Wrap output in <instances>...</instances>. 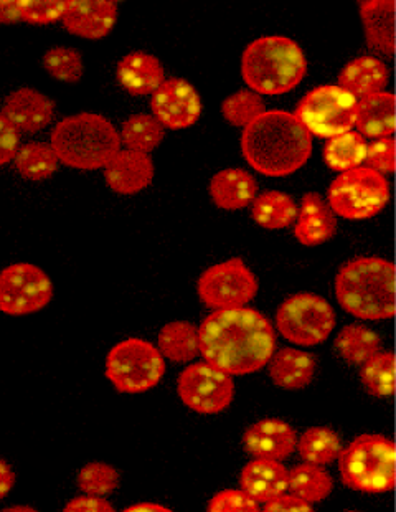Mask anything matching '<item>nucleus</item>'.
<instances>
[{"label":"nucleus","instance_id":"c85d7f7f","mask_svg":"<svg viewBox=\"0 0 396 512\" xmlns=\"http://www.w3.org/2000/svg\"><path fill=\"white\" fill-rule=\"evenodd\" d=\"M334 491V479L324 466L301 463L289 470L288 493L309 504L322 503Z\"/></svg>","mask_w":396,"mask_h":512},{"label":"nucleus","instance_id":"72a5a7b5","mask_svg":"<svg viewBox=\"0 0 396 512\" xmlns=\"http://www.w3.org/2000/svg\"><path fill=\"white\" fill-rule=\"evenodd\" d=\"M15 169L27 181H45L58 169V157L47 143H27L14 157Z\"/></svg>","mask_w":396,"mask_h":512},{"label":"nucleus","instance_id":"f257e3e1","mask_svg":"<svg viewBox=\"0 0 396 512\" xmlns=\"http://www.w3.org/2000/svg\"><path fill=\"white\" fill-rule=\"evenodd\" d=\"M198 347L203 361L231 377L255 374L276 352V329L256 309L213 311L198 328Z\"/></svg>","mask_w":396,"mask_h":512},{"label":"nucleus","instance_id":"2eb2a0df","mask_svg":"<svg viewBox=\"0 0 396 512\" xmlns=\"http://www.w3.org/2000/svg\"><path fill=\"white\" fill-rule=\"evenodd\" d=\"M63 29L85 40H101L118 22V4L113 0H68Z\"/></svg>","mask_w":396,"mask_h":512},{"label":"nucleus","instance_id":"a18cd8bd","mask_svg":"<svg viewBox=\"0 0 396 512\" xmlns=\"http://www.w3.org/2000/svg\"><path fill=\"white\" fill-rule=\"evenodd\" d=\"M20 19L19 0H0V25H14Z\"/></svg>","mask_w":396,"mask_h":512},{"label":"nucleus","instance_id":"f8f14e48","mask_svg":"<svg viewBox=\"0 0 396 512\" xmlns=\"http://www.w3.org/2000/svg\"><path fill=\"white\" fill-rule=\"evenodd\" d=\"M177 394L192 412L217 415L225 412L235 399V382L231 375L208 362H195L180 372Z\"/></svg>","mask_w":396,"mask_h":512},{"label":"nucleus","instance_id":"39448f33","mask_svg":"<svg viewBox=\"0 0 396 512\" xmlns=\"http://www.w3.org/2000/svg\"><path fill=\"white\" fill-rule=\"evenodd\" d=\"M58 161L78 171H96L121 151L118 129L95 113H80L62 119L50 136Z\"/></svg>","mask_w":396,"mask_h":512},{"label":"nucleus","instance_id":"cd10ccee","mask_svg":"<svg viewBox=\"0 0 396 512\" xmlns=\"http://www.w3.org/2000/svg\"><path fill=\"white\" fill-rule=\"evenodd\" d=\"M297 205L293 197L279 190H268L256 195L251 207V217L261 228L283 230L296 222Z\"/></svg>","mask_w":396,"mask_h":512},{"label":"nucleus","instance_id":"412c9836","mask_svg":"<svg viewBox=\"0 0 396 512\" xmlns=\"http://www.w3.org/2000/svg\"><path fill=\"white\" fill-rule=\"evenodd\" d=\"M359 7L368 48L393 57L396 47L395 0H363Z\"/></svg>","mask_w":396,"mask_h":512},{"label":"nucleus","instance_id":"f704fd0d","mask_svg":"<svg viewBox=\"0 0 396 512\" xmlns=\"http://www.w3.org/2000/svg\"><path fill=\"white\" fill-rule=\"evenodd\" d=\"M395 375L393 352H378L360 370L363 387L368 394L378 399H390L395 394Z\"/></svg>","mask_w":396,"mask_h":512},{"label":"nucleus","instance_id":"de8ad7c7","mask_svg":"<svg viewBox=\"0 0 396 512\" xmlns=\"http://www.w3.org/2000/svg\"><path fill=\"white\" fill-rule=\"evenodd\" d=\"M121 512H174L172 509L165 508V506H161V504L156 503H141L134 504V506H129V508L124 509Z\"/></svg>","mask_w":396,"mask_h":512},{"label":"nucleus","instance_id":"c756f323","mask_svg":"<svg viewBox=\"0 0 396 512\" xmlns=\"http://www.w3.org/2000/svg\"><path fill=\"white\" fill-rule=\"evenodd\" d=\"M380 346L382 339L377 332L363 324H349L335 337V349L339 356L354 366H363L380 352Z\"/></svg>","mask_w":396,"mask_h":512},{"label":"nucleus","instance_id":"8fccbe9b","mask_svg":"<svg viewBox=\"0 0 396 512\" xmlns=\"http://www.w3.org/2000/svg\"><path fill=\"white\" fill-rule=\"evenodd\" d=\"M345 512H357V511H345Z\"/></svg>","mask_w":396,"mask_h":512},{"label":"nucleus","instance_id":"2f4dec72","mask_svg":"<svg viewBox=\"0 0 396 512\" xmlns=\"http://www.w3.org/2000/svg\"><path fill=\"white\" fill-rule=\"evenodd\" d=\"M119 138L128 151L151 154L164 141L165 129L152 114H132L121 126Z\"/></svg>","mask_w":396,"mask_h":512},{"label":"nucleus","instance_id":"4be33fe9","mask_svg":"<svg viewBox=\"0 0 396 512\" xmlns=\"http://www.w3.org/2000/svg\"><path fill=\"white\" fill-rule=\"evenodd\" d=\"M289 470L281 461L253 460L241 470L240 486L256 503L288 493Z\"/></svg>","mask_w":396,"mask_h":512},{"label":"nucleus","instance_id":"e433bc0d","mask_svg":"<svg viewBox=\"0 0 396 512\" xmlns=\"http://www.w3.org/2000/svg\"><path fill=\"white\" fill-rule=\"evenodd\" d=\"M220 110L227 123L235 128L245 129L266 111V105L263 98L253 91L238 90L223 100Z\"/></svg>","mask_w":396,"mask_h":512},{"label":"nucleus","instance_id":"ddd939ff","mask_svg":"<svg viewBox=\"0 0 396 512\" xmlns=\"http://www.w3.org/2000/svg\"><path fill=\"white\" fill-rule=\"evenodd\" d=\"M52 299V280L37 265L14 263L0 271V311L7 316L37 313Z\"/></svg>","mask_w":396,"mask_h":512},{"label":"nucleus","instance_id":"09e8293b","mask_svg":"<svg viewBox=\"0 0 396 512\" xmlns=\"http://www.w3.org/2000/svg\"><path fill=\"white\" fill-rule=\"evenodd\" d=\"M0 512H40L37 509L32 508V506H25V504H15V506H9V508H4Z\"/></svg>","mask_w":396,"mask_h":512},{"label":"nucleus","instance_id":"a19ab883","mask_svg":"<svg viewBox=\"0 0 396 512\" xmlns=\"http://www.w3.org/2000/svg\"><path fill=\"white\" fill-rule=\"evenodd\" d=\"M395 154H396V141L393 138H383L373 141L367 147V156L365 162L367 167L373 171L388 176L395 172Z\"/></svg>","mask_w":396,"mask_h":512},{"label":"nucleus","instance_id":"b1692460","mask_svg":"<svg viewBox=\"0 0 396 512\" xmlns=\"http://www.w3.org/2000/svg\"><path fill=\"white\" fill-rule=\"evenodd\" d=\"M316 357L311 352L283 347L268 362L269 377L284 390L306 389L316 375Z\"/></svg>","mask_w":396,"mask_h":512},{"label":"nucleus","instance_id":"6ab92c4d","mask_svg":"<svg viewBox=\"0 0 396 512\" xmlns=\"http://www.w3.org/2000/svg\"><path fill=\"white\" fill-rule=\"evenodd\" d=\"M337 233V217L326 200L316 192L302 197L301 209L297 210L294 237L304 247H319L329 242Z\"/></svg>","mask_w":396,"mask_h":512},{"label":"nucleus","instance_id":"4c0bfd02","mask_svg":"<svg viewBox=\"0 0 396 512\" xmlns=\"http://www.w3.org/2000/svg\"><path fill=\"white\" fill-rule=\"evenodd\" d=\"M43 68L48 75L63 83H78L83 76V58L76 48L53 47L43 55Z\"/></svg>","mask_w":396,"mask_h":512},{"label":"nucleus","instance_id":"f03ea898","mask_svg":"<svg viewBox=\"0 0 396 512\" xmlns=\"http://www.w3.org/2000/svg\"><path fill=\"white\" fill-rule=\"evenodd\" d=\"M241 154L261 176L288 177L312 156V136L294 113L264 111L243 129Z\"/></svg>","mask_w":396,"mask_h":512},{"label":"nucleus","instance_id":"20e7f679","mask_svg":"<svg viewBox=\"0 0 396 512\" xmlns=\"http://www.w3.org/2000/svg\"><path fill=\"white\" fill-rule=\"evenodd\" d=\"M307 73L306 55L293 38H256L241 57V76L256 95H286L301 85Z\"/></svg>","mask_w":396,"mask_h":512},{"label":"nucleus","instance_id":"6e6552de","mask_svg":"<svg viewBox=\"0 0 396 512\" xmlns=\"http://www.w3.org/2000/svg\"><path fill=\"white\" fill-rule=\"evenodd\" d=\"M104 372L121 394H142L161 382L165 359L152 342L131 337L109 351Z\"/></svg>","mask_w":396,"mask_h":512},{"label":"nucleus","instance_id":"9d476101","mask_svg":"<svg viewBox=\"0 0 396 512\" xmlns=\"http://www.w3.org/2000/svg\"><path fill=\"white\" fill-rule=\"evenodd\" d=\"M335 323L334 308L327 299L314 293L293 294L276 311L279 334L296 346L322 344L334 331Z\"/></svg>","mask_w":396,"mask_h":512},{"label":"nucleus","instance_id":"bb28decb","mask_svg":"<svg viewBox=\"0 0 396 512\" xmlns=\"http://www.w3.org/2000/svg\"><path fill=\"white\" fill-rule=\"evenodd\" d=\"M156 347L164 359L177 364H189L200 354L198 328L189 321L167 323L159 331Z\"/></svg>","mask_w":396,"mask_h":512},{"label":"nucleus","instance_id":"0eeeda50","mask_svg":"<svg viewBox=\"0 0 396 512\" xmlns=\"http://www.w3.org/2000/svg\"><path fill=\"white\" fill-rule=\"evenodd\" d=\"M390 202L387 177L370 167H357L335 177L327 190V205L335 217L367 220L380 214Z\"/></svg>","mask_w":396,"mask_h":512},{"label":"nucleus","instance_id":"ea45409f","mask_svg":"<svg viewBox=\"0 0 396 512\" xmlns=\"http://www.w3.org/2000/svg\"><path fill=\"white\" fill-rule=\"evenodd\" d=\"M207 512H261V508L245 491L223 489L210 499Z\"/></svg>","mask_w":396,"mask_h":512},{"label":"nucleus","instance_id":"37998d69","mask_svg":"<svg viewBox=\"0 0 396 512\" xmlns=\"http://www.w3.org/2000/svg\"><path fill=\"white\" fill-rule=\"evenodd\" d=\"M261 512H314V508H312V504L296 498L293 494L284 493L264 504Z\"/></svg>","mask_w":396,"mask_h":512},{"label":"nucleus","instance_id":"c03bdc74","mask_svg":"<svg viewBox=\"0 0 396 512\" xmlns=\"http://www.w3.org/2000/svg\"><path fill=\"white\" fill-rule=\"evenodd\" d=\"M63 512H116L113 504L104 498H91V496H78L66 504Z\"/></svg>","mask_w":396,"mask_h":512},{"label":"nucleus","instance_id":"a878e982","mask_svg":"<svg viewBox=\"0 0 396 512\" xmlns=\"http://www.w3.org/2000/svg\"><path fill=\"white\" fill-rule=\"evenodd\" d=\"M388 78L390 72L382 60L375 57H359L345 65L337 78V86L349 91L357 100H362L367 96L382 93L387 88Z\"/></svg>","mask_w":396,"mask_h":512},{"label":"nucleus","instance_id":"4468645a","mask_svg":"<svg viewBox=\"0 0 396 512\" xmlns=\"http://www.w3.org/2000/svg\"><path fill=\"white\" fill-rule=\"evenodd\" d=\"M151 110L164 129L180 131L194 126L200 119L202 100L189 81L170 78L152 93Z\"/></svg>","mask_w":396,"mask_h":512},{"label":"nucleus","instance_id":"5701e85b","mask_svg":"<svg viewBox=\"0 0 396 512\" xmlns=\"http://www.w3.org/2000/svg\"><path fill=\"white\" fill-rule=\"evenodd\" d=\"M116 76L129 95L147 96L164 83L165 70L159 58L139 50L121 58Z\"/></svg>","mask_w":396,"mask_h":512},{"label":"nucleus","instance_id":"473e14b6","mask_svg":"<svg viewBox=\"0 0 396 512\" xmlns=\"http://www.w3.org/2000/svg\"><path fill=\"white\" fill-rule=\"evenodd\" d=\"M367 141L355 131L340 134L329 139L324 146V162L330 171L342 172L352 171L362 167L367 156Z\"/></svg>","mask_w":396,"mask_h":512},{"label":"nucleus","instance_id":"9b49d317","mask_svg":"<svg viewBox=\"0 0 396 512\" xmlns=\"http://www.w3.org/2000/svg\"><path fill=\"white\" fill-rule=\"evenodd\" d=\"M260 290L255 273L241 258L217 263L203 271L197 281V294L203 306L213 311L246 308Z\"/></svg>","mask_w":396,"mask_h":512},{"label":"nucleus","instance_id":"aec40b11","mask_svg":"<svg viewBox=\"0 0 396 512\" xmlns=\"http://www.w3.org/2000/svg\"><path fill=\"white\" fill-rule=\"evenodd\" d=\"M208 194L220 210L235 212L253 204L258 195V182L245 169H223L210 179Z\"/></svg>","mask_w":396,"mask_h":512},{"label":"nucleus","instance_id":"7ed1b4c3","mask_svg":"<svg viewBox=\"0 0 396 512\" xmlns=\"http://www.w3.org/2000/svg\"><path fill=\"white\" fill-rule=\"evenodd\" d=\"M340 308L363 321L392 319L396 311V268L378 256H360L335 276Z\"/></svg>","mask_w":396,"mask_h":512},{"label":"nucleus","instance_id":"423d86ee","mask_svg":"<svg viewBox=\"0 0 396 512\" xmlns=\"http://www.w3.org/2000/svg\"><path fill=\"white\" fill-rule=\"evenodd\" d=\"M339 473L347 488L359 493L382 494L395 488V443L383 435H360L342 448Z\"/></svg>","mask_w":396,"mask_h":512},{"label":"nucleus","instance_id":"393cba45","mask_svg":"<svg viewBox=\"0 0 396 512\" xmlns=\"http://www.w3.org/2000/svg\"><path fill=\"white\" fill-rule=\"evenodd\" d=\"M396 98L393 93H377L357 101L355 126L363 138H393L396 129Z\"/></svg>","mask_w":396,"mask_h":512},{"label":"nucleus","instance_id":"58836bf2","mask_svg":"<svg viewBox=\"0 0 396 512\" xmlns=\"http://www.w3.org/2000/svg\"><path fill=\"white\" fill-rule=\"evenodd\" d=\"M65 0H19L20 19L25 24L48 25L63 19Z\"/></svg>","mask_w":396,"mask_h":512},{"label":"nucleus","instance_id":"f3484780","mask_svg":"<svg viewBox=\"0 0 396 512\" xmlns=\"http://www.w3.org/2000/svg\"><path fill=\"white\" fill-rule=\"evenodd\" d=\"M55 103L33 88H20L7 96L2 116L17 133L35 134L52 123Z\"/></svg>","mask_w":396,"mask_h":512},{"label":"nucleus","instance_id":"dca6fc26","mask_svg":"<svg viewBox=\"0 0 396 512\" xmlns=\"http://www.w3.org/2000/svg\"><path fill=\"white\" fill-rule=\"evenodd\" d=\"M296 445V430L279 418L253 423L243 435V446L253 460H286L296 451Z\"/></svg>","mask_w":396,"mask_h":512},{"label":"nucleus","instance_id":"79ce46f5","mask_svg":"<svg viewBox=\"0 0 396 512\" xmlns=\"http://www.w3.org/2000/svg\"><path fill=\"white\" fill-rule=\"evenodd\" d=\"M20 136L9 121L0 114V166L14 161L15 154L19 151Z\"/></svg>","mask_w":396,"mask_h":512},{"label":"nucleus","instance_id":"1a4fd4ad","mask_svg":"<svg viewBox=\"0 0 396 512\" xmlns=\"http://www.w3.org/2000/svg\"><path fill=\"white\" fill-rule=\"evenodd\" d=\"M357 101L340 86H317L299 101L294 116L311 136L332 139L354 128Z\"/></svg>","mask_w":396,"mask_h":512},{"label":"nucleus","instance_id":"a211bd4d","mask_svg":"<svg viewBox=\"0 0 396 512\" xmlns=\"http://www.w3.org/2000/svg\"><path fill=\"white\" fill-rule=\"evenodd\" d=\"M154 172L149 154L121 149L104 167V179L116 194L134 195L152 184Z\"/></svg>","mask_w":396,"mask_h":512},{"label":"nucleus","instance_id":"c9c22d12","mask_svg":"<svg viewBox=\"0 0 396 512\" xmlns=\"http://www.w3.org/2000/svg\"><path fill=\"white\" fill-rule=\"evenodd\" d=\"M76 483L85 496L106 498L118 489L119 471L103 461H91L78 471Z\"/></svg>","mask_w":396,"mask_h":512},{"label":"nucleus","instance_id":"7c9ffc66","mask_svg":"<svg viewBox=\"0 0 396 512\" xmlns=\"http://www.w3.org/2000/svg\"><path fill=\"white\" fill-rule=\"evenodd\" d=\"M296 450L304 463L327 466L339 458L342 441L332 428L311 427L297 437Z\"/></svg>","mask_w":396,"mask_h":512},{"label":"nucleus","instance_id":"49530a36","mask_svg":"<svg viewBox=\"0 0 396 512\" xmlns=\"http://www.w3.org/2000/svg\"><path fill=\"white\" fill-rule=\"evenodd\" d=\"M15 484V473L4 460H0V501L12 491Z\"/></svg>","mask_w":396,"mask_h":512}]
</instances>
